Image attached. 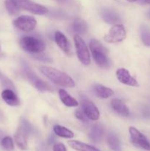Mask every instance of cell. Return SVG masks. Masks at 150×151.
<instances>
[{
	"mask_svg": "<svg viewBox=\"0 0 150 151\" xmlns=\"http://www.w3.org/2000/svg\"><path fill=\"white\" fill-rule=\"evenodd\" d=\"M34 56H35V58H37L38 60H41V61L44 62H51V60L48 57L47 55H46L45 54L42 52L38 53V54H34Z\"/></svg>",
	"mask_w": 150,
	"mask_h": 151,
	"instance_id": "83f0119b",
	"label": "cell"
},
{
	"mask_svg": "<svg viewBox=\"0 0 150 151\" xmlns=\"http://www.w3.org/2000/svg\"><path fill=\"white\" fill-rule=\"evenodd\" d=\"M1 145L5 150L13 151L14 149L13 141L10 137H3L1 141Z\"/></svg>",
	"mask_w": 150,
	"mask_h": 151,
	"instance_id": "484cf974",
	"label": "cell"
},
{
	"mask_svg": "<svg viewBox=\"0 0 150 151\" xmlns=\"http://www.w3.org/2000/svg\"><path fill=\"white\" fill-rule=\"evenodd\" d=\"M59 97L62 103L68 107H76L79 105V103L64 89L59 90Z\"/></svg>",
	"mask_w": 150,
	"mask_h": 151,
	"instance_id": "e0dca14e",
	"label": "cell"
},
{
	"mask_svg": "<svg viewBox=\"0 0 150 151\" xmlns=\"http://www.w3.org/2000/svg\"><path fill=\"white\" fill-rule=\"evenodd\" d=\"M107 144L110 148L111 150L114 151H121V142L119 140V137L117 135L113 133H110L108 136H107Z\"/></svg>",
	"mask_w": 150,
	"mask_h": 151,
	"instance_id": "44dd1931",
	"label": "cell"
},
{
	"mask_svg": "<svg viewBox=\"0 0 150 151\" xmlns=\"http://www.w3.org/2000/svg\"><path fill=\"white\" fill-rule=\"evenodd\" d=\"M33 131L32 125L24 118H21L20 125L14 136L15 141L18 147L21 150H26L27 145V137Z\"/></svg>",
	"mask_w": 150,
	"mask_h": 151,
	"instance_id": "3957f363",
	"label": "cell"
},
{
	"mask_svg": "<svg viewBox=\"0 0 150 151\" xmlns=\"http://www.w3.org/2000/svg\"><path fill=\"white\" fill-rule=\"evenodd\" d=\"M90 49L96 63L101 68L109 67L110 62L107 55V50L101 42L96 39H93L90 41Z\"/></svg>",
	"mask_w": 150,
	"mask_h": 151,
	"instance_id": "7a4b0ae2",
	"label": "cell"
},
{
	"mask_svg": "<svg viewBox=\"0 0 150 151\" xmlns=\"http://www.w3.org/2000/svg\"><path fill=\"white\" fill-rule=\"evenodd\" d=\"M53 151H67L66 146L62 143H56L53 146Z\"/></svg>",
	"mask_w": 150,
	"mask_h": 151,
	"instance_id": "f546056e",
	"label": "cell"
},
{
	"mask_svg": "<svg viewBox=\"0 0 150 151\" xmlns=\"http://www.w3.org/2000/svg\"><path fill=\"white\" fill-rule=\"evenodd\" d=\"M68 144L71 148L77 151H101L94 146L89 145L81 142L79 141H76V140H70L69 141Z\"/></svg>",
	"mask_w": 150,
	"mask_h": 151,
	"instance_id": "ac0fdd59",
	"label": "cell"
},
{
	"mask_svg": "<svg viewBox=\"0 0 150 151\" xmlns=\"http://www.w3.org/2000/svg\"><path fill=\"white\" fill-rule=\"evenodd\" d=\"M5 7L9 14L12 16L19 14L21 11L16 0H5Z\"/></svg>",
	"mask_w": 150,
	"mask_h": 151,
	"instance_id": "cb8c5ba5",
	"label": "cell"
},
{
	"mask_svg": "<svg viewBox=\"0 0 150 151\" xmlns=\"http://www.w3.org/2000/svg\"><path fill=\"white\" fill-rule=\"evenodd\" d=\"M101 16L104 22H107V24H116V22H120L121 19L119 15L113 10H110V9H104L101 12Z\"/></svg>",
	"mask_w": 150,
	"mask_h": 151,
	"instance_id": "d6986e66",
	"label": "cell"
},
{
	"mask_svg": "<svg viewBox=\"0 0 150 151\" xmlns=\"http://www.w3.org/2000/svg\"><path fill=\"white\" fill-rule=\"evenodd\" d=\"M3 119H4V115H3L2 112L0 111V122H1V121H2Z\"/></svg>",
	"mask_w": 150,
	"mask_h": 151,
	"instance_id": "1f68e13d",
	"label": "cell"
},
{
	"mask_svg": "<svg viewBox=\"0 0 150 151\" xmlns=\"http://www.w3.org/2000/svg\"><path fill=\"white\" fill-rule=\"evenodd\" d=\"M3 135H4V134H3V132L0 130V139H1L3 138Z\"/></svg>",
	"mask_w": 150,
	"mask_h": 151,
	"instance_id": "e575fe53",
	"label": "cell"
},
{
	"mask_svg": "<svg viewBox=\"0 0 150 151\" xmlns=\"http://www.w3.org/2000/svg\"><path fill=\"white\" fill-rule=\"evenodd\" d=\"M116 77L121 83L129 86H138V83L136 80L131 76L130 73L126 69L121 68L116 71Z\"/></svg>",
	"mask_w": 150,
	"mask_h": 151,
	"instance_id": "7c38bea8",
	"label": "cell"
},
{
	"mask_svg": "<svg viewBox=\"0 0 150 151\" xmlns=\"http://www.w3.org/2000/svg\"><path fill=\"white\" fill-rule=\"evenodd\" d=\"M54 41H55L57 46H58V47H60L66 55H70V44H69L67 38L65 36L64 34L59 32V31L56 32L55 34H54Z\"/></svg>",
	"mask_w": 150,
	"mask_h": 151,
	"instance_id": "5bb4252c",
	"label": "cell"
},
{
	"mask_svg": "<svg viewBox=\"0 0 150 151\" xmlns=\"http://www.w3.org/2000/svg\"><path fill=\"white\" fill-rule=\"evenodd\" d=\"M111 107L116 113L123 116H128L129 115V109L121 100L115 99L111 101Z\"/></svg>",
	"mask_w": 150,
	"mask_h": 151,
	"instance_id": "2e32d148",
	"label": "cell"
},
{
	"mask_svg": "<svg viewBox=\"0 0 150 151\" xmlns=\"http://www.w3.org/2000/svg\"><path fill=\"white\" fill-rule=\"evenodd\" d=\"M53 130H54V132L56 135L60 137H63V138L72 139L74 136V134L71 131L66 128V127L61 126V125H54Z\"/></svg>",
	"mask_w": 150,
	"mask_h": 151,
	"instance_id": "7402d4cb",
	"label": "cell"
},
{
	"mask_svg": "<svg viewBox=\"0 0 150 151\" xmlns=\"http://www.w3.org/2000/svg\"><path fill=\"white\" fill-rule=\"evenodd\" d=\"M128 1H129V2H134V1H137V0H127Z\"/></svg>",
	"mask_w": 150,
	"mask_h": 151,
	"instance_id": "d590c367",
	"label": "cell"
},
{
	"mask_svg": "<svg viewBox=\"0 0 150 151\" xmlns=\"http://www.w3.org/2000/svg\"><path fill=\"white\" fill-rule=\"evenodd\" d=\"M16 1L20 10H27L36 15H44L48 12V9L46 7L33 2L30 0H16Z\"/></svg>",
	"mask_w": 150,
	"mask_h": 151,
	"instance_id": "ba28073f",
	"label": "cell"
},
{
	"mask_svg": "<svg viewBox=\"0 0 150 151\" xmlns=\"http://www.w3.org/2000/svg\"><path fill=\"white\" fill-rule=\"evenodd\" d=\"M39 69L43 75L57 85L67 88H73L75 86L74 80L67 74L61 71L46 66H41Z\"/></svg>",
	"mask_w": 150,
	"mask_h": 151,
	"instance_id": "6da1fadb",
	"label": "cell"
},
{
	"mask_svg": "<svg viewBox=\"0 0 150 151\" xmlns=\"http://www.w3.org/2000/svg\"><path fill=\"white\" fill-rule=\"evenodd\" d=\"M0 81H1V84H2L4 87H6V88H10V89L14 90V86H13L11 81H10L7 77L1 75V74H0Z\"/></svg>",
	"mask_w": 150,
	"mask_h": 151,
	"instance_id": "4316f807",
	"label": "cell"
},
{
	"mask_svg": "<svg viewBox=\"0 0 150 151\" xmlns=\"http://www.w3.org/2000/svg\"><path fill=\"white\" fill-rule=\"evenodd\" d=\"M74 40L76 55L79 61L85 66H88L91 63V56L86 44L78 35H74Z\"/></svg>",
	"mask_w": 150,
	"mask_h": 151,
	"instance_id": "8992f818",
	"label": "cell"
},
{
	"mask_svg": "<svg viewBox=\"0 0 150 151\" xmlns=\"http://www.w3.org/2000/svg\"><path fill=\"white\" fill-rule=\"evenodd\" d=\"M21 48L28 52L38 54L43 52L46 49V44L44 41L32 36H24L19 41Z\"/></svg>",
	"mask_w": 150,
	"mask_h": 151,
	"instance_id": "277c9868",
	"label": "cell"
},
{
	"mask_svg": "<svg viewBox=\"0 0 150 151\" xmlns=\"http://www.w3.org/2000/svg\"><path fill=\"white\" fill-rule=\"evenodd\" d=\"M1 97L4 101L10 106H17L20 104V101L16 93L10 88H6L1 92Z\"/></svg>",
	"mask_w": 150,
	"mask_h": 151,
	"instance_id": "9a60e30c",
	"label": "cell"
},
{
	"mask_svg": "<svg viewBox=\"0 0 150 151\" xmlns=\"http://www.w3.org/2000/svg\"><path fill=\"white\" fill-rule=\"evenodd\" d=\"M131 141L138 147L146 150H150V143L146 137L134 127H130L129 129Z\"/></svg>",
	"mask_w": 150,
	"mask_h": 151,
	"instance_id": "30bf717a",
	"label": "cell"
},
{
	"mask_svg": "<svg viewBox=\"0 0 150 151\" xmlns=\"http://www.w3.org/2000/svg\"><path fill=\"white\" fill-rule=\"evenodd\" d=\"M75 116H76L77 119H79V120L82 121L83 122H88V118L87 117L86 115L84 114V112L80 111H76V113H75Z\"/></svg>",
	"mask_w": 150,
	"mask_h": 151,
	"instance_id": "f1b7e54d",
	"label": "cell"
},
{
	"mask_svg": "<svg viewBox=\"0 0 150 151\" xmlns=\"http://www.w3.org/2000/svg\"><path fill=\"white\" fill-rule=\"evenodd\" d=\"M73 29L76 33L84 35L88 30V25L82 19H76L73 23Z\"/></svg>",
	"mask_w": 150,
	"mask_h": 151,
	"instance_id": "603a6c76",
	"label": "cell"
},
{
	"mask_svg": "<svg viewBox=\"0 0 150 151\" xmlns=\"http://www.w3.org/2000/svg\"><path fill=\"white\" fill-rule=\"evenodd\" d=\"M22 70H23V74L24 75V76L26 77V79H27L28 81H29V83H30L33 86H35L37 89L39 90V91H49V90H51L49 86L46 83L44 82V81H42L41 78H38V77L31 70L30 68L26 64V63H24L23 64Z\"/></svg>",
	"mask_w": 150,
	"mask_h": 151,
	"instance_id": "5b68a950",
	"label": "cell"
},
{
	"mask_svg": "<svg viewBox=\"0 0 150 151\" xmlns=\"http://www.w3.org/2000/svg\"><path fill=\"white\" fill-rule=\"evenodd\" d=\"M81 105L84 114L88 119L94 121L98 120L100 116L99 111L92 102L87 98H84L81 100Z\"/></svg>",
	"mask_w": 150,
	"mask_h": 151,
	"instance_id": "8fae6325",
	"label": "cell"
},
{
	"mask_svg": "<svg viewBox=\"0 0 150 151\" xmlns=\"http://www.w3.org/2000/svg\"><path fill=\"white\" fill-rule=\"evenodd\" d=\"M58 2L62 3V4H66V3H69L71 0H56Z\"/></svg>",
	"mask_w": 150,
	"mask_h": 151,
	"instance_id": "4dcf8cb0",
	"label": "cell"
},
{
	"mask_svg": "<svg viewBox=\"0 0 150 151\" xmlns=\"http://www.w3.org/2000/svg\"><path fill=\"white\" fill-rule=\"evenodd\" d=\"M144 4H150V0H144Z\"/></svg>",
	"mask_w": 150,
	"mask_h": 151,
	"instance_id": "836d02e7",
	"label": "cell"
},
{
	"mask_svg": "<svg viewBox=\"0 0 150 151\" xmlns=\"http://www.w3.org/2000/svg\"><path fill=\"white\" fill-rule=\"evenodd\" d=\"M94 92L97 97L102 99H107L114 94V91L107 87L104 86L100 84H97L94 88Z\"/></svg>",
	"mask_w": 150,
	"mask_h": 151,
	"instance_id": "ffe728a7",
	"label": "cell"
},
{
	"mask_svg": "<svg viewBox=\"0 0 150 151\" xmlns=\"http://www.w3.org/2000/svg\"><path fill=\"white\" fill-rule=\"evenodd\" d=\"M126 38V31L122 24H115L104 37V41L109 44L121 42Z\"/></svg>",
	"mask_w": 150,
	"mask_h": 151,
	"instance_id": "52a82bcc",
	"label": "cell"
},
{
	"mask_svg": "<svg viewBox=\"0 0 150 151\" xmlns=\"http://www.w3.org/2000/svg\"><path fill=\"white\" fill-rule=\"evenodd\" d=\"M146 16H147V18H148L149 19H150V10H148V12L146 13Z\"/></svg>",
	"mask_w": 150,
	"mask_h": 151,
	"instance_id": "d6a6232c",
	"label": "cell"
},
{
	"mask_svg": "<svg viewBox=\"0 0 150 151\" xmlns=\"http://www.w3.org/2000/svg\"><path fill=\"white\" fill-rule=\"evenodd\" d=\"M104 127L101 124H94L88 134L90 139L94 143H99L104 137Z\"/></svg>",
	"mask_w": 150,
	"mask_h": 151,
	"instance_id": "4fadbf2b",
	"label": "cell"
},
{
	"mask_svg": "<svg viewBox=\"0 0 150 151\" xmlns=\"http://www.w3.org/2000/svg\"><path fill=\"white\" fill-rule=\"evenodd\" d=\"M141 38L144 45L150 47V29L146 25L141 27Z\"/></svg>",
	"mask_w": 150,
	"mask_h": 151,
	"instance_id": "d4e9b609",
	"label": "cell"
},
{
	"mask_svg": "<svg viewBox=\"0 0 150 151\" xmlns=\"http://www.w3.org/2000/svg\"><path fill=\"white\" fill-rule=\"evenodd\" d=\"M13 24L20 30L24 32H30L35 28L37 22L35 18L32 16H21L14 20Z\"/></svg>",
	"mask_w": 150,
	"mask_h": 151,
	"instance_id": "9c48e42d",
	"label": "cell"
}]
</instances>
